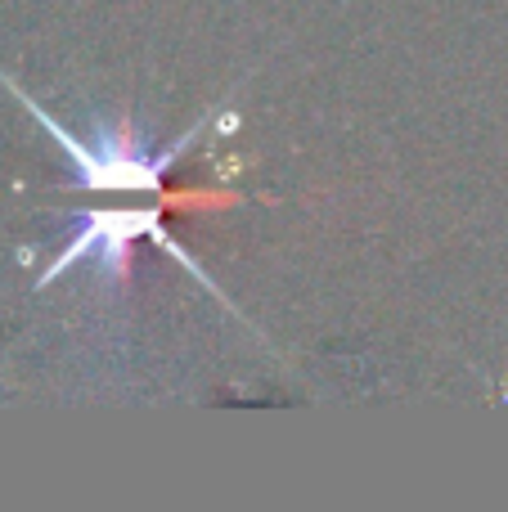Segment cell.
Returning <instances> with one entry per match:
<instances>
[{
  "instance_id": "cell-1",
  "label": "cell",
  "mask_w": 508,
  "mask_h": 512,
  "mask_svg": "<svg viewBox=\"0 0 508 512\" xmlns=\"http://www.w3.org/2000/svg\"><path fill=\"white\" fill-rule=\"evenodd\" d=\"M9 90H14L18 99L27 104V113L36 117V122L45 126V131L59 140V149H63V158L72 162V171L81 176V185L86 189H108V194H135V189H158V180H162V171L171 167V162L180 158V153L189 149V144L198 140V131L203 126H194L189 135H180L176 144H171L167 153H144V144H135V140H126L122 131H108V126H95V140H81V135H72L68 126L59 122V117H50L36 99H27L23 90L14 86L9 77H0Z\"/></svg>"
}]
</instances>
